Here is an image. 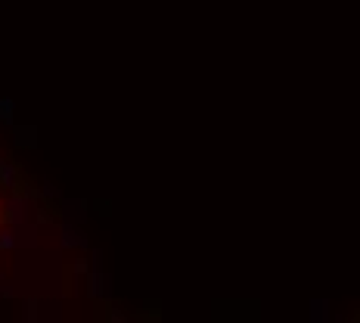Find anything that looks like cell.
<instances>
[{
  "label": "cell",
  "instance_id": "obj_1",
  "mask_svg": "<svg viewBox=\"0 0 360 323\" xmlns=\"http://www.w3.org/2000/svg\"><path fill=\"white\" fill-rule=\"evenodd\" d=\"M0 230H4V196H0Z\"/></svg>",
  "mask_w": 360,
  "mask_h": 323
}]
</instances>
